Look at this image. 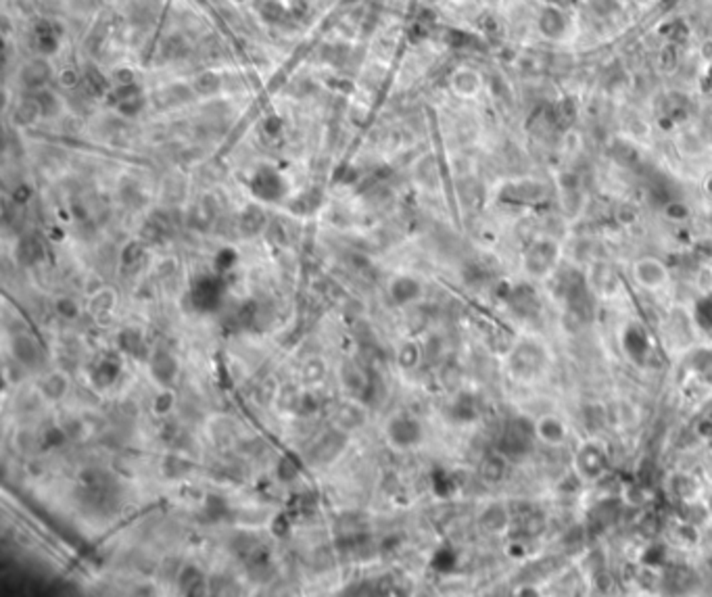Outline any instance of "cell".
I'll list each match as a JSON object with an SVG mask.
<instances>
[{
	"instance_id": "cell-1",
	"label": "cell",
	"mask_w": 712,
	"mask_h": 597,
	"mask_svg": "<svg viewBox=\"0 0 712 597\" xmlns=\"http://www.w3.org/2000/svg\"><path fill=\"white\" fill-rule=\"evenodd\" d=\"M384 438L386 443L397 451H408L422 443L424 428L418 418L410 413H397L393 416L384 426Z\"/></svg>"
},
{
	"instance_id": "cell-2",
	"label": "cell",
	"mask_w": 712,
	"mask_h": 597,
	"mask_svg": "<svg viewBox=\"0 0 712 597\" xmlns=\"http://www.w3.org/2000/svg\"><path fill=\"white\" fill-rule=\"evenodd\" d=\"M533 436H537V434H535V426H531L528 420H524V418H512V420H508V424L501 431L497 449L506 458L518 460V458L526 456L531 451Z\"/></svg>"
},
{
	"instance_id": "cell-3",
	"label": "cell",
	"mask_w": 712,
	"mask_h": 597,
	"mask_svg": "<svg viewBox=\"0 0 712 597\" xmlns=\"http://www.w3.org/2000/svg\"><path fill=\"white\" fill-rule=\"evenodd\" d=\"M249 190L261 203H280L286 196L289 184H286L284 176L278 169L264 165L251 176Z\"/></svg>"
},
{
	"instance_id": "cell-4",
	"label": "cell",
	"mask_w": 712,
	"mask_h": 597,
	"mask_svg": "<svg viewBox=\"0 0 712 597\" xmlns=\"http://www.w3.org/2000/svg\"><path fill=\"white\" fill-rule=\"evenodd\" d=\"M546 366V349L535 341H524L510 353V372L516 378H533Z\"/></svg>"
},
{
	"instance_id": "cell-5",
	"label": "cell",
	"mask_w": 712,
	"mask_h": 597,
	"mask_svg": "<svg viewBox=\"0 0 712 597\" xmlns=\"http://www.w3.org/2000/svg\"><path fill=\"white\" fill-rule=\"evenodd\" d=\"M226 284L221 280V274H207L201 276L191 291L192 307L201 313H214L224 301Z\"/></svg>"
},
{
	"instance_id": "cell-6",
	"label": "cell",
	"mask_w": 712,
	"mask_h": 597,
	"mask_svg": "<svg viewBox=\"0 0 712 597\" xmlns=\"http://www.w3.org/2000/svg\"><path fill=\"white\" fill-rule=\"evenodd\" d=\"M558 255H560V249L558 244L549 239H539L535 243H531V246L526 249V255H524V268L531 276H546L549 271L556 268L558 264Z\"/></svg>"
},
{
	"instance_id": "cell-7",
	"label": "cell",
	"mask_w": 712,
	"mask_h": 597,
	"mask_svg": "<svg viewBox=\"0 0 712 597\" xmlns=\"http://www.w3.org/2000/svg\"><path fill=\"white\" fill-rule=\"evenodd\" d=\"M349 447V433L343 428H330L329 433H324L314 445V449L309 451L311 461L316 466H329L334 460H339L345 449Z\"/></svg>"
},
{
	"instance_id": "cell-8",
	"label": "cell",
	"mask_w": 712,
	"mask_h": 597,
	"mask_svg": "<svg viewBox=\"0 0 712 597\" xmlns=\"http://www.w3.org/2000/svg\"><path fill=\"white\" fill-rule=\"evenodd\" d=\"M537 29L549 42H562L571 34V17L558 4H546L537 15Z\"/></svg>"
},
{
	"instance_id": "cell-9",
	"label": "cell",
	"mask_w": 712,
	"mask_h": 597,
	"mask_svg": "<svg viewBox=\"0 0 712 597\" xmlns=\"http://www.w3.org/2000/svg\"><path fill=\"white\" fill-rule=\"evenodd\" d=\"M149 372L161 388H169L178 380L180 361L167 347H155L149 355Z\"/></svg>"
},
{
	"instance_id": "cell-10",
	"label": "cell",
	"mask_w": 712,
	"mask_h": 597,
	"mask_svg": "<svg viewBox=\"0 0 712 597\" xmlns=\"http://www.w3.org/2000/svg\"><path fill=\"white\" fill-rule=\"evenodd\" d=\"M575 466H576V472H578L583 478H587V481H596V478H600V476L606 474L610 461H608V453L603 451L600 445H596V443H587V445H583V447L578 449Z\"/></svg>"
},
{
	"instance_id": "cell-11",
	"label": "cell",
	"mask_w": 712,
	"mask_h": 597,
	"mask_svg": "<svg viewBox=\"0 0 712 597\" xmlns=\"http://www.w3.org/2000/svg\"><path fill=\"white\" fill-rule=\"evenodd\" d=\"M11 353L15 357V361L26 368V370H34L40 368L42 359H44V351L40 347V343L31 336V334H17L11 343Z\"/></svg>"
},
{
	"instance_id": "cell-12",
	"label": "cell",
	"mask_w": 712,
	"mask_h": 597,
	"mask_svg": "<svg viewBox=\"0 0 712 597\" xmlns=\"http://www.w3.org/2000/svg\"><path fill=\"white\" fill-rule=\"evenodd\" d=\"M420 297H422V284L410 274H399L388 282V298L397 307H408Z\"/></svg>"
},
{
	"instance_id": "cell-13",
	"label": "cell",
	"mask_w": 712,
	"mask_h": 597,
	"mask_svg": "<svg viewBox=\"0 0 712 597\" xmlns=\"http://www.w3.org/2000/svg\"><path fill=\"white\" fill-rule=\"evenodd\" d=\"M339 380H341L343 388L349 395H356V397H361L370 388L368 372L357 361H354V359H345L341 363V368H339Z\"/></svg>"
},
{
	"instance_id": "cell-14",
	"label": "cell",
	"mask_w": 712,
	"mask_h": 597,
	"mask_svg": "<svg viewBox=\"0 0 712 597\" xmlns=\"http://www.w3.org/2000/svg\"><path fill=\"white\" fill-rule=\"evenodd\" d=\"M666 268L654 259V257H643L635 264V278L641 286L656 291L658 286H662L666 282Z\"/></svg>"
},
{
	"instance_id": "cell-15",
	"label": "cell",
	"mask_w": 712,
	"mask_h": 597,
	"mask_svg": "<svg viewBox=\"0 0 712 597\" xmlns=\"http://www.w3.org/2000/svg\"><path fill=\"white\" fill-rule=\"evenodd\" d=\"M119 376H121L119 361L113 357H103L90 370V384L99 391H105V388H111L119 380Z\"/></svg>"
},
{
	"instance_id": "cell-16",
	"label": "cell",
	"mask_w": 712,
	"mask_h": 597,
	"mask_svg": "<svg viewBox=\"0 0 712 597\" xmlns=\"http://www.w3.org/2000/svg\"><path fill=\"white\" fill-rule=\"evenodd\" d=\"M38 391H40V395L46 401L59 403L69 393V376L65 372H49L46 376H42V380L38 382Z\"/></svg>"
},
{
	"instance_id": "cell-17",
	"label": "cell",
	"mask_w": 712,
	"mask_h": 597,
	"mask_svg": "<svg viewBox=\"0 0 712 597\" xmlns=\"http://www.w3.org/2000/svg\"><path fill=\"white\" fill-rule=\"evenodd\" d=\"M117 349L124 353V355H130V357H146L149 355L146 338H144L142 330L134 328V326H128V328L119 330V334H117Z\"/></svg>"
},
{
	"instance_id": "cell-18",
	"label": "cell",
	"mask_w": 712,
	"mask_h": 597,
	"mask_svg": "<svg viewBox=\"0 0 712 597\" xmlns=\"http://www.w3.org/2000/svg\"><path fill=\"white\" fill-rule=\"evenodd\" d=\"M483 88V78L478 71L470 69V67H462L451 76V90L460 96V99H474Z\"/></svg>"
},
{
	"instance_id": "cell-19",
	"label": "cell",
	"mask_w": 712,
	"mask_h": 597,
	"mask_svg": "<svg viewBox=\"0 0 712 597\" xmlns=\"http://www.w3.org/2000/svg\"><path fill=\"white\" fill-rule=\"evenodd\" d=\"M176 585H178L182 596H201L207 589V578H205V572L199 566L189 564L178 572Z\"/></svg>"
},
{
	"instance_id": "cell-20",
	"label": "cell",
	"mask_w": 712,
	"mask_h": 597,
	"mask_svg": "<svg viewBox=\"0 0 712 597\" xmlns=\"http://www.w3.org/2000/svg\"><path fill=\"white\" fill-rule=\"evenodd\" d=\"M366 418H368L366 407L361 406V403H357V401H347V403H343V406L339 407V411L334 416V422H336L339 428H343L347 433H354V431L363 426Z\"/></svg>"
},
{
	"instance_id": "cell-21",
	"label": "cell",
	"mask_w": 712,
	"mask_h": 597,
	"mask_svg": "<svg viewBox=\"0 0 712 597\" xmlns=\"http://www.w3.org/2000/svg\"><path fill=\"white\" fill-rule=\"evenodd\" d=\"M535 434L548 445H560L566 438V426L558 416H541L535 424Z\"/></svg>"
},
{
	"instance_id": "cell-22",
	"label": "cell",
	"mask_w": 712,
	"mask_h": 597,
	"mask_svg": "<svg viewBox=\"0 0 712 597\" xmlns=\"http://www.w3.org/2000/svg\"><path fill=\"white\" fill-rule=\"evenodd\" d=\"M623 345H625L627 355H629L633 361H637V363H641V361L646 359L648 349H650L646 332L635 324H631L629 328L625 330V334H623Z\"/></svg>"
},
{
	"instance_id": "cell-23",
	"label": "cell",
	"mask_w": 712,
	"mask_h": 597,
	"mask_svg": "<svg viewBox=\"0 0 712 597\" xmlns=\"http://www.w3.org/2000/svg\"><path fill=\"white\" fill-rule=\"evenodd\" d=\"M329 374V366L322 357H309L305 359L299 368V382L305 388H316L318 384H322L324 378Z\"/></svg>"
},
{
	"instance_id": "cell-24",
	"label": "cell",
	"mask_w": 712,
	"mask_h": 597,
	"mask_svg": "<svg viewBox=\"0 0 712 597\" xmlns=\"http://www.w3.org/2000/svg\"><path fill=\"white\" fill-rule=\"evenodd\" d=\"M449 418L460 422V424H470L478 418V406L470 393H460L453 403L449 407Z\"/></svg>"
},
{
	"instance_id": "cell-25",
	"label": "cell",
	"mask_w": 712,
	"mask_h": 597,
	"mask_svg": "<svg viewBox=\"0 0 712 597\" xmlns=\"http://www.w3.org/2000/svg\"><path fill=\"white\" fill-rule=\"evenodd\" d=\"M51 65L44 61V59H36V61H29L21 74V80L28 88H34V90H42L46 86V81L51 80Z\"/></svg>"
},
{
	"instance_id": "cell-26",
	"label": "cell",
	"mask_w": 712,
	"mask_h": 597,
	"mask_svg": "<svg viewBox=\"0 0 712 597\" xmlns=\"http://www.w3.org/2000/svg\"><path fill=\"white\" fill-rule=\"evenodd\" d=\"M478 522H481V526H483L487 533H501V531H506L508 524H510V512H508L503 506H499V503H491V506L481 514Z\"/></svg>"
},
{
	"instance_id": "cell-27",
	"label": "cell",
	"mask_w": 712,
	"mask_h": 597,
	"mask_svg": "<svg viewBox=\"0 0 712 597\" xmlns=\"http://www.w3.org/2000/svg\"><path fill=\"white\" fill-rule=\"evenodd\" d=\"M422 355H424V349L420 343L416 341H403L399 347H397V355H395V361L401 370L406 372H411L420 366L422 361Z\"/></svg>"
},
{
	"instance_id": "cell-28",
	"label": "cell",
	"mask_w": 712,
	"mask_h": 597,
	"mask_svg": "<svg viewBox=\"0 0 712 597\" xmlns=\"http://www.w3.org/2000/svg\"><path fill=\"white\" fill-rule=\"evenodd\" d=\"M478 474L485 483H499L506 476V456L503 453H491L487 458H483L481 466H478Z\"/></svg>"
},
{
	"instance_id": "cell-29",
	"label": "cell",
	"mask_w": 712,
	"mask_h": 597,
	"mask_svg": "<svg viewBox=\"0 0 712 597\" xmlns=\"http://www.w3.org/2000/svg\"><path fill=\"white\" fill-rule=\"evenodd\" d=\"M17 259L21 266H36L44 259V246L36 236H26L17 244Z\"/></svg>"
},
{
	"instance_id": "cell-30",
	"label": "cell",
	"mask_w": 712,
	"mask_h": 597,
	"mask_svg": "<svg viewBox=\"0 0 712 597\" xmlns=\"http://www.w3.org/2000/svg\"><path fill=\"white\" fill-rule=\"evenodd\" d=\"M266 224H268V217L264 214V209L257 207V205H249L247 209L241 214V230H243L245 236L259 234L266 228Z\"/></svg>"
},
{
	"instance_id": "cell-31",
	"label": "cell",
	"mask_w": 712,
	"mask_h": 597,
	"mask_svg": "<svg viewBox=\"0 0 712 597\" xmlns=\"http://www.w3.org/2000/svg\"><path fill=\"white\" fill-rule=\"evenodd\" d=\"M34 36H36V46H38L40 53L42 54L56 53V49H59V36H56V31L53 29L51 24H42V26L36 27Z\"/></svg>"
},
{
	"instance_id": "cell-32",
	"label": "cell",
	"mask_w": 712,
	"mask_h": 597,
	"mask_svg": "<svg viewBox=\"0 0 712 597\" xmlns=\"http://www.w3.org/2000/svg\"><path fill=\"white\" fill-rule=\"evenodd\" d=\"M510 301H512V307L518 309L524 316H531V313H535L539 309L537 307V297L531 291V286H518L516 291H512Z\"/></svg>"
},
{
	"instance_id": "cell-33",
	"label": "cell",
	"mask_w": 712,
	"mask_h": 597,
	"mask_svg": "<svg viewBox=\"0 0 712 597\" xmlns=\"http://www.w3.org/2000/svg\"><path fill=\"white\" fill-rule=\"evenodd\" d=\"M176 401H178V397H176V393H174L171 386H169V388H161V391L153 397L151 409H153V413H155L157 418H167V416L174 411Z\"/></svg>"
},
{
	"instance_id": "cell-34",
	"label": "cell",
	"mask_w": 712,
	"mask_h": 597,
	"mask_svg": "<svg viewBox=\"0 0 712 597\" xmlns=\"http://www.w3.org/2000/svg\"><path fill=\"white\" fill-rule=\"evenodd\" d=\"M113 309H115V293L109 291V289L99 291V295L90 301V311H92L99 320H103V318L111 316Z\"/></svg>"
},
{
	"instance_id": "cell-35",
	"label": "cell",
	"mask_w": 712,
	"mask_h": 597,
	"mask_svg": "<svg viewBox=\"0 0 712 597\" xmlns=\"http://www.w3.org/2000/svg\"><path fill=\"white\" fill-rule=\"evenodd\" d=\"M320 395L316 393V388H305L303 386L297 395V401H295V411L297 413H303V416H311L320 409Z\"/></svg>"
},
{
	"instance_id": "cell-36",
	"label": "cell",
	"mask_w": 712,
	"mask_h": 597,
	"mask_svg": "<svg viewBox=\"0 0 712 597\" xmlns=\"http://www.w3.org/2000/svg\"><path fill=\"white\" fill-rule=\"evenodd\" d=\"M55 311L59 318L71 322V320H78V318L82 316V305H80L74 297L63 295V297L55 298Z\"/></svg>"
},
{
	"instance_id": "cell-37",
	"label": "cell",
	"mask_w": 712,
	"mask_h": 597,
	"mask_svg": "<svg viewBox=\"0 0 712 597\" xmlns=\"http://www.w3.org/2000/svg\"><path fill=\"white\" fill-rule=\"evenodd\" d=\"M42 449H59V447H63L67 441H69V434H67V431L63 428V424H53V426H49L44 433H42Z\"/></svg>"
},
{
	"instance_id": "cell-38",
	"label": "cell",
	"mask_w": 712,
	"mask_h": 597,
	"mask_svg": "<svg viewBox=\"0 0 712 597\" xmlns=\"http://www.w3.org/2000/svg\"><path fill=\"white\" fill-rule=\"evenodd\" d=\"M42 115V109H40V105H38V101L34 99V101H26V103H21L19 107L15 109V124H19V126H31V124H36V119Z\"/></svg>"
},
{
	"instance_id": "cell-39",
	"label": "cell",
	"mask_w": 712,
	"mask_h": 597,
	"mask_svg": "<svg viewBox=\"0 0 712 597\" xmlns=\"http://www.w3.org/2000/svg\"><path fill=\"white\" fill-rule=\"evenodd\" d=\"M276 474L286 485L295 483L299 478V466H297V461L293 460V458H282V460L278 461V466H276Z\"/></svg>"
},
{
	"instance_id": "cell-40",
	"label": "cell",
	"mask_w": 712,
	"mask_h": 597,
	"mask_svg": "<svg viewBox=\"0 0 712 597\" xmlns=\"http://www.w3.org/2000/svg\"><path fill=\"white\" fill-rule=\"evenodd\" d=\"M546 531V516L539 512H531L522 520V533L526 537H539Z\"/></svg>"
},
{
	"instance_id": "cell-41",
	"label": "cell",
	"mask_w": 712,
	"mask_h": 597,
	"mask_svg": "<svg viewBox=\"0 0 712 597\" xmlns=\"http://www.w3.org/2000/svg\"><path fill=\"white\" fill-rule=\"evenodd\" d=\"M236 261H239V253L234 251V249H230V246H226V249H221V251H218V255H216V261H214V266H216V271L218 274H228V271L232 270L234 266H236Z\"/></svg>"
},
{
	"instance_id": "cell-42",
	"label": "cell",
	"mask_w": 712,
	"mask_h": 597,
	"mask_svg": "<svg viewBox=\"0 0 712 597\" xmlns=\"http://www.w3.org/2000/svg\"><path fill=\"white\" fill-rule=\"evenodd\" d=\"M696 322L698 326L712 334V298H702L696 305Z\"/></svg>"
},
{
	"instance_id": "cell-43",
	"label": "cell",
	"mask_w": 712,
	"mask_h": 597,
	"mask_svg": "<svg viewBox=\"0 0 712 597\" xmlns=\"http://www.w3.org/2000/svg\"><path fill=\"white\" fill-rule=\"evenodd\" d=\"M456 562H458L456 553L449 547H443L433 558V568L438 570V572H449V570L456 568Z\"/></svg>"
},
{
	"instance_id": "cell-44",
	"label": "cell",
	"mask_w": 712,
	"mask_h": 597,
	"mask_svg": "<svg viewBox=\"0 0 712 597\" xmlns=\"http://www.w3.org/2000/svg\"><path fill=\"white\" fill-rule=\"evenodd\" d=\"M144 255V246H142V243L140 241H132V243H128L124 249H121V255H119V259H121V266L124 268H128V266H134L136 264L138 259Z\"/></svg>"
},
{
	"instance_id": "cell-45",
	"label": "cell",
	"mask_w": 712,
	"mask_h": 597,
	"mask_svg": "<svg viewBox=\"0 0 712 597\" xmlns=\"http://www.w3.org/2000/svg\"><path fill=\"white\" fill-rule=\"evenodd\" d=\"M164 470L169 478H178V476L186 474L189 461H184L182 458H178V456H167L164 461Z\"/></svg>"
},
{
	"instance_id": "cell-46",
	"label": "cell",
	"mask_w": 712,
	"mask_h": 597,
	"mask_svg": "<svg viewBox=\"0 0 712 597\" xmlns=\"http://www.w3.org/2000/svg\"><path fill=\"white\" fill-rule=\"evenodd\" d=\"M142 107H144V101H142L140 94H136V96H132V99L119 103V105H117V111H119L121 115H126V117H134V115H138V113L142 111Z\"/></svg>"
},
{
	"instance_id": "cell-47",
	"label": "cell",
	"mask_w": 712,
	"mask_h": 597,
	"mask_svg": "<svg viewBox=\"0 0 712 597\" xmlns=\"http://www.w3.org/2000/svg\"><path fill=\"white\" fill-rule=\"evenodd\" d=\"M433 488H435V493H437L438 497H447V495H449V488H453L451 481H449V476H447L443 470H437V472L433 474Z\"/></svg>"
},
{
	"instance_id": "cell-48",
	"label": "cell",
	"mask_w": 712,
	"mask_h": 597,
	"mask_svg": "<svg viewBox=\"0 0 712 597\" xmlns=\"http://www.w3.org/2000/svg\"><path fill=\"white\" fill-rule=\"evenodd\" d=\"M696 368L704 378L712 382V353H700V357L696 359Z\"/></svg>"
},
{
	"instance_id": "cell-49",
	"label": "cell",
	"mask_w": 712,
	"mask_h": 597,
	"mask_svg": "<svg viewBox=\"0 0 712 597\" xmlns=\"http://www.w3.org/2000/svg\"><path fill=\"white\" fill-rule=\"evenodd\" d=\"M63 428L69 434V441L71 438L76 441V438H82L84 436V424L80 420H67V422H63Z\"/></svg>"
},
{
	"instance_id": "cell-50",
	"label": "cell",
	"mask_w": 712,
	"mask_h": 597,
	"mask_svg": "<svg viewBox=\"0 0 712 597\" xmlns=\"http://www.w3.org/2000/svg\"><path fill=\"white\" fill-rule=\"evenodd\" d=\"M666 216L671 217V219H683V217H687V209H685L681 203H671L666 207Z\"/></svg>"
},
{
	"instance_id": "cell-51",
	"label": "cell",
	"mask_w": 712,
	"mask_h": 597,
	"mask_svg": "<svg viewBox=\"0 0 712 597\" xmlns=\"http://www.w3.org/2000/svg\"><path fill=\"white\" fill-rule=\"evenodd\" d=\"M264 128H266V132L270 136L280 134V130H282V121H280L278 117H270V119H266Z\"/></svg>"
},
{
	"instance_id": "cell-52",
	"label": "cell",
	"mask_w": 712,
	"mask_h": 597,
	"mask_svg": "<svg viewBox=\"0 0 712 597\" xmlns=\"http://www.w3.org/2000/svg\"><path fill=\"white\" fill-rule=\"evenodd\" d=\"M29 196H31V190H29V186H19V189L13 192V199H15L17 203H28Z\"/></svg>"
},
{
	"instance_id": "cell-53",
	"label": "cell",
	"mask_w": 712,
	"mask_h": 597,
	"mask_svg": "<svg viewBox=\"0 0 712 597\" xmlns=\"http://www.w3.org/2000/svg\"><path fill=\"white\" fill-rule=\"evenodd\" d=\"M700 433L704 434L706 438H712V422H702L700 424Z\"/></svg>"
},
{
	"instance_id": "cell-54",
	"label": "cell",
	"mask_w": 712,
	"mask_h": 597,
	"mask_svg": "<svg viewBox=\"0 0 712 597\" xmlns=\"http://www.w3.org/2000/svg\"><path fill=\"white\" fill-rule=\"evenodd\" d=\"M706 564H708V566H711V568H712V556H711V558H708V560H706Z\"/></svg>"
},
{
	"instance_id": "cell-55",
	"label": "cell",
	"mask_w": 712,
	"mask_h": 597,
	"mask_svg": "<svg viewBox=\"0 0 712 597\" xmlns=\"http://www.w3.org/2000/svg\"><path fill=\"white\" fill-rule=\"evenodd\" d=\"M234 2H239V4H241V2H247V0H234Z\"/></svg>"
},
{
	"instance_id": "cell-56",
	"label": "cell",
	"mask_w": 712,
	"mask_h": 597,
	"mask_svg": "<svg viewBox=\"0 0 712 597\" xmlns=\"http://www.w3.org/2000/svg\"><path fill=\"white\" fill-rule=\"evenodd\" d=\"M639 2H648V0H639Z\"/></svg>"
}]
</instances>
